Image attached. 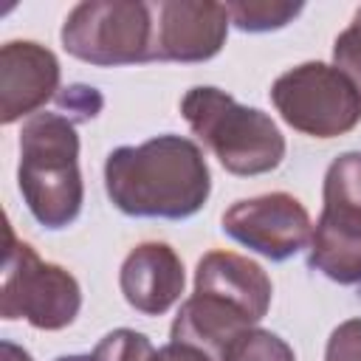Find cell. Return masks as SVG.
<instances>
[{"label": "cell", "instance_id": "cell-1", "mask_svg": "<svg viewBox=\"0 0 361 361\" xmlns=\"http://www.w3.org/2000/svg\"><path fill=\"white\" fill-rule=\"evenodd\" d=\"M104 192L127 217L186 220L206 206L212 172L192 138L164 133L138 147H116L104 161Z\"/></svg>", "mask_w": 361, "mask_h": 361}, {"label": "cell", "instance_id": "cell-2", "mask_svg": "<svg viewBox=\"0 0 361 361\" xmlns=\"http://www.w3.org/2000/svg\"><path fill=\"white\" fill-rule=\"evenodd\" d=\"M17 186L31 217L51 228H68L85 203L76 124L62 113H37L20 130Z\"/></svg>", "mask_w": 361, "mask_h": 361}, {"label": "cell", "instance_id": "cell-3", "mask_svg": "<svg viewBox=\"0 0 361 361\" xmlns=\"http://www.w3.org/2000/svg\"><path fill=\"white\" fill-rule=\"evenodd\" d=\"M189 130L214 152L226 172L254 178L276 169L285 158V135L259 107L240 104L220 87L197 85L180 99Z\"/></svg>", "mask_w": 361, "mask_h": 361}, {"label": "cell", "instance_id": "cell-4", "mask_svg": "<svg viewBox=\"0 0 361 361\" xmlns=\"http://www.w3.org/2000/svg\"><path fill=\"white\" fill-rule=\"evenodd\" d=\"M6 237L8 245L0 288L3 319H25L37 330L68 327L82 307V288L76 276L56 262H45L28 243L14 237L11 226L6 228Z\"/></svg>", "mask_w": 361, "mask_h": 361}, {"label": "cell", "instance_id": "cell-5", "mask_svg": "<svg viewBox=\"0 0 361 361\" xmlns=\"http://www.w3.org/2000/svg\"><path fill=\"white\" fill-rule=\"evenodd\" d=\"M59 39L71 56L96 68L149 62L152 3L85 0L68 11Z\"/></svg>", "mask_w": 361, "mask_h": 361}, {"label": "cell", "instance_id": "cell-6", "mask_svg": "<svg viewBox=\"0 0 361 361\" xmlns=\"http://www.w3.org/2000/svg\"><path fill=\"white\" fill-rule=\"evenodd\" d=\"M271 102L288 127L313 138H336L361 124L358 90L327 62H302L276 76Z\"/></svg>", "mask_w": 361, "mask_h": 361}, {"label": "cell", "instance_id": "cell-7", "mask_svg": "<svg viewBox=\"0 0 361 361\" xmlns=\"http://www.w3.org/2000/svg\"><path fill=\"white\" fill-rule=\"evenodd\" d=\"M223 234L271 262H285L310 243L313 223L293 195L268 192L231 203L223 212Z\"/></svg>", "mask_w": 361, "mask_h": 361}, {"label": "cell", "instance_id": "cell-8", "mask_svg": "<svg viewBox=\"0 0 361 361\" xmlns=\"http://www.w3.org/2000/svg\"><path fill=\"white\" fill-rule=\"evenodd\" d=\"M226 3L212 0H158L152 3L149 62H209L228 37Z\"/></svg>", "mask_w": 361, "mask_h": 361}, {"label": "cell", "instance_id": "cell-9", "mask_svg": "<svg viewBox=\"0 0 361 361\" xmlns=\"http://www.w3.org/2000/svg\"><path fill=\"white\" fill-rule=\"evenodd\" d=\"M59 90V59L34 39H11L0 48V121L37 116Z\"/></svg>", "mask_w": 361, "mask_h": 361}, {"label": "cell", "instance_id": "cell-10", "mask_svg": "<svg viewBox=\"0 0 361 361\" xmlns=\"http://www.w3.org/2000/svg\"><path fill=\"white\" fill-rule=\"evenodd\" d=\"M186 274L172 245L149 240L138 243L121 262L118 288L124 302L141 316H164L183 293Z\"/></svg>", "mask_w": 361, "mask_h": 361}, {"label": "cell", "instance_id": "cell-11", "mask_svg": "<svg viewBox=\"0 0 361 361\" xmlns=\"http://www.w3.org/2000/svg\"><path fill=\"white\" fill-rule=\"evenodd\" d=\"M307 265L338 285H361V203L324 197Z\"/></svg>", "mask_w": 361, "mask_h": 361}, {"label": "cell", "instance_id": "cell-12", "mask_svg": "<svg viewBox=\"0 0 361 361\" xmlns=\"http://www.w3.org/2000/svg\"><path fill=\"white\" fill-rule=\"evenodd\" d=\"M195 290L214 293V296L231 302L234 307L248 313L254 322L265 319V313L271 307V296H274L271 276L262 271V265H257L254 259L240 257L234 251L203 254L195 268Z\"/></svg>", "mask_w": 361, "mask_h": 361}, {"label": "cell", "instance_id": "cell-13", "mask_svg": "<svg viewBox=\"0 0 361 361\" xmlns=\"http://www.w3.org/2000/svg\"><path fill=\"white\" fill-rule=\"evenodd\" d=\"M248 327H257V322L243 313L240 307H234L231 302L214 296V293H192L189 299H183L175 322H172V341H183V344H195L200 350H206L209 355L220 358V353Z\"/></svg>", "mask_w": 361, "mask_h": 361}, {"label": "cell", "instance_id": "cell-14", "mask_svg": "<svg viewBox=\"0 0 361 361\" xmlns=\"http://www.w3.org/2000/svg\"><path fill=\"white\" fill-rule=\"evenodd\" d=\"M305 3H290V0H231L226 3L228 20L234 28L248 31V34H265L285 28L299 17Z\"/></svg>", "mask_w": 361, "mask_h": 361}, {"label": "cell", "instance_id": "cell-15", "mask_svg": "<svg viewBox=\"0 0 361 361\" xmlns=\"http://www.w3.org/2000/svg\"><path fill=\"white\" fill-rule=\"evenodd\" d=\"M152 355H155V347L144 333L118 327V330H110L93 347V353L59 355L56 361H152Z\"/></svg>", "mask_w": 361, "mask_h": 361}, {"label": "cell", "instance_id": "cell-16", "mask_svg": "<svg viewBox=\"0 0 361 361\" xmlns=\"http://www.w3.org/2000/svg\"><path fill=\"white\" fill-rule=\"evenodd\" d=\"M217 361H296V355L293 347L276 333L248 327L220 353Z\"/></svg>", "mask_w": 361, "mask_h": 361}, {"label": "cell", "instance_id": "cell-17", "mask_svg": "<svg viewBox=\"0 0 361 361\" xmlns=\"http://www.w3.org/2000/svg\"><path fill=\"white\" fill-rule=\"evenodd\" d=\"M333 65L353 82L361 96V28H355L353 23L333 42Z\"/></svg>", "mask_w": 361, "mask_h": 361}, {"label": "cell", "instance_id": "cell-18", "mask_svg": "<svg viewBox=\"0 0 361 361\" xmlns=\"http://www.w3.org/2000/svg\"><path fill=\"white\" fill-rule=\"evenodd\" d=\"M102 104H104V102H102L99 90H96V87H87V85H71V87H65L62 93H56V107H59L56 113L68 116L73 124L99 116Z\"/></svg>", "mask_w": 361, "mask_h": 361}, {"label": "cell", "instance_id": "cell-19", "mask_svg": "<svg viewBox=\"0 0 361 361\" xmlns=\"http://www.w3.org/2000/svg\"><path fill=\"white\" fill-rule=\"evenodd\" d=\"M324 361H361V319H347L330 333Z\"/></svg>", "mask_w": 361, "mask_h": 361}, {"label": "cell", "instance_id": "cell-20", "mask_svg": "<svg viewBox=\"0 0 361 361\" xmlns=\"http://www.w3.org/2000/svg\"><path fill=\"white\" fill-rule=\"evenodd\" d=\"M152 361H217L214 355H209L206 350L195 347V344H183V341H169L164 347L155 350Z\"/></svg>", "mask_w": 361, "mask_h": 361}, {"label": "cell", "instance_id": "cell-21", "mask_svg": "<svg viewBox=\"0 0 361 361\" xmlns=\"http://www.w3.org/2000/svg\"><path fill=\"white\" fill-rule=\"evenodd\" d=\"M0 347H3V361H34L28 350H23L20 344H14V341H8V338H6Z\"/></svg>", "mask_w": 361, "mask_h": 361}, {"label": "cell", "instance_id": "cell-22", "mask_svg": "<svg viewBox=\"0 0 361 361\" xmlns=\"http://www.w3.org/2000/svg\"><path fill=\"white\" fill-rule=\"evenodd\" d=\"M353 25H355V28H361V6H358V8H355V14H353Z\"/></svg>", "mask_w": 361, "mask_h": 361}]
</instances>
